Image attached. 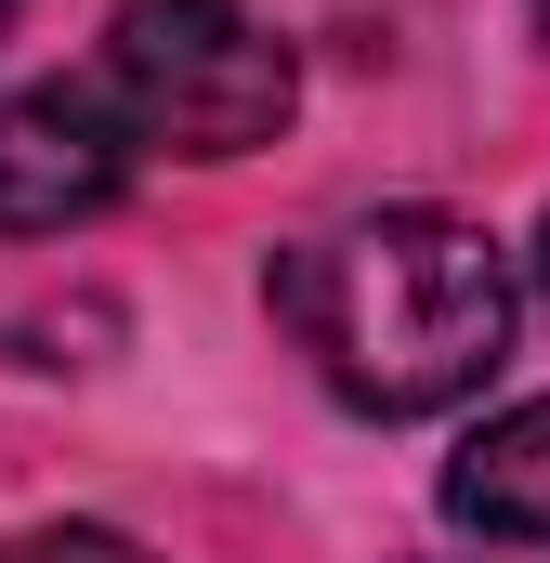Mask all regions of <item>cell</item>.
Wrapping results in <instances>:
<instances>
[{"label":"cell","instance_id":"cell-1","mask_svg":"<svg viewBox=\"0 0 550 563\" xmlns=\"http://www.w3.org/2000/svg\"><path fill=\"white\" fill-rule=\"evenodd\" d=\"M275 314L367 420H432L512 354V250L459 210H354L275 263Z\"/></svg>","mask_w":550,"mask_h":563},{"label":"cell","instance_id":"cell-2","mask_svg":"<svg viewBox=\"0 0 550 563\" xmlns=\"http://www.w3.org/2000/svg\"><path fill=\"white\" fill-rule=\"evenodd\" d=\"M106 106L132 144L170 157H250L288 132L301 66L250 0H119L106 26Z\"/></svg>","mask_w":550,"mask_h":563},{"label":"cell","instance_id":"cell-3","mask_svg":"<svg viewBox=\"0 0 550 563\" xmlns=\"http://www.w3.org/2000/svg\"><path fill=\"white\" fill-rule=\"evenodd\" d=\"M132 197V132L92 79L0 92V236H66Z\"/></svg>","mask_w":550,"mask_h":563},{"label":"cell","instance_id":"cell-4","mask_svg":"<svg viewBox=\"0 0 550 563\" xmlns=\"http://www.w3.org/2000/svg\"><path fill=\"white\" fill-rule=\"evenodd\" d=\"M446 511H459L485 551H538L550 563V394L498 407V420L446 459Z\"/></svg>","mask_w":550,"mask_h":563},{"label":"cell","instance_id":"cell-5","mask_svg":"<svg viewBox=\"0 0 550 563\" xmlns=\"http://www.w3.org/2000/svg\"><path fill=\"white\" fill-rule=\"evenodd\" d=\"M0 563H157V551L119 525H26V538H0Z\"/></svg>","mask_w":550,"mask_h":563},{"label":"cell","instance_id":"cell-6","mask_svg":"<svg viewBox=\"0 0 550 563\" xmlns=\"http://www.w3.org/2000/svg\"><path fill=\"white\" fill-rule=\"evenodd\" d=\"M538 301H550V223H538Z\"/></svg>","mask_w":550,"mask_h":563},{"label":"cell","instance_id":"cell-7","mask_svg":"<svg viewBox=\"0 0 550 563\" xmlns=\"http://www.w3.org/2000/svg\"><path fill=\"white\" fill-rule=\"evenodd\" d=\"M525 13H538V40H550V0H525Z\"/></svg>","mask_w":550,"mask_h":563},{"label":"cell","instance_id":"cell-8","mask_svg":"<svg viewBox=\"0 0 550 563\" xmlns=\"http://www.w3.org/2000/svg\"><path fill=\"white\" fill-rule=\"evenodd\" d=\"M0 26H13V0H0Z\"/></svg>","mask_w":550,"mask_h":563}]
</instances>
